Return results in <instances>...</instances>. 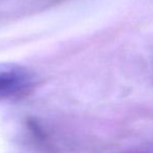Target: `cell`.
Wrapping results in <instances>:
<instances>
[{"instance_id":"1","label":"cell","mask_w":153,"mask_h":153,"mask_svg":"<svg viewBox=\"0 0 153 153\" xmlns=\"http://www.w3.org/2000/svg\"><path fill=\"white\" fill-rule=\"evenodd\" d=\"M34 83L36 77L28 68L15 63L0 64V100L23 96Z\"/></svg>"}]
</instances>
